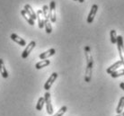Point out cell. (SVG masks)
<instances>
[{
  "label": "cell",
  "mask_w": 124,
  "mask_h": 116,
  "mask_svg": "<svg viewBox=\"0 0 124 116\" xmlns=\"http://www.w3.org/2000/svg\"><path fill=\"white\" fill-rule=\"evenodd\" d=\"M85 58H86V69H85V82H90L91 77H92V70H93V60L92 54L90 51V48L88 46L85 47Z\"/></svg>",
  "instance_id": "obj_1"
},
{
  "label": "cell",
  "mask_w": 124,
  "mask_h": 116,
  "mask_svg": "<svg viewBox=\"0 0 124 116\" xmlns=\"http://www.w3.org/2000/svg\"><path fill=\"white\" fill-rule=\"evenodd\" d=\"M117 48H118V51H119V55L121 57V60L123 63L124 66V42H123V39H122V36L119 35L117 36Z\"/></svg>",
  "instance_id": "obj_2"
},
{
  "label": "cell",
  "mask_w": 124,
  "mask_h": 116,
  "mask_svg": "<svg viewBox=\"0 0 124 116\" xmlns=\"http://www.w3.org/2000/svg\"><path fill=\"white\" fill-rule=\"evenodd\" d=\"M44 99H45V104H46V109L48 114L51 115L53 113V106L51 104V98H50V94L49 92H46L44 94Z\"/></svg>",
  "instance_id": "obj_3"
},
{
  "label": "cell",
  "mask_w": 124,
  "mask_h": 116,
  "mask_svg": "<svg viewBox=\"0 0 124 116\" xmlns=\"http://www.w3.org/2000/svg\"><path fill=\"white\" fill-rule=\"evenodd\" d=\"M50 22L52 23H55L57 21L56 4H55V1H51L50 3Z\"/></svg>",
  "instance_id": "obj_4"
},
{
  "label": "cell",
  "mask_w": 124,
  "mask_h": 116,
  "mask_svg": "<svg viewBox=\"0 0 124 116\" xmlns=\"http://www.w3.org/2000/svg\"><path fill=\"white\" fill-rule=\"evenodd\" d=\"M58 73H56V72H54V73H52L51 75H50V77L48 78V80L46 81V83L44 84V89L45 90H49L50 87H51V85H52V84L55 82V80L57 79V77H58Z\"/></svg>",
  "instance_id": "obj_5"
},
{
  "label": "cell",
  "mask_w": 124,
  "mask_h": 116,
  "mask_svg": "<svg viewBox=\"0 0 124 116\" xmlns=\"http://www.w3.org/2000/svg\"><path fill=\"white\" fill-rule=\"evenodd\" d=\"M36 46V42L34 41H31L30 43L27 45V47L25 48V50L23 51L22 53V58L23 59H26L29 56V54L31 53V51L34 49V47Z\"/></svg>",
  "instance_id": "obj_6"
},
{
  "label": "cell",
  "mask_w": 124,
  "mask_h": 116,
  "mask_svg": "<svg viewBox=\"0 0 124 116\" xmlns=\"http://www.w3.org/2000/svg\"><path fill=\"white\" fill-rule=\"evenodd\" d=\"M97 10H98V6L97 5H93L92 6V8H91L90 12L88 14V16H87V23H92L93 21V19H94V16H95L96 13H97Z\"/></svg>",
  "instance_id": "obj_7"
},
{
  "label": "cell",
  "mask_w": 124,
  "mask_h": 116,
  "mask_svg": "<svg viewBox=\"0 0 124 116\" xmlns=\"http://www.w3.org/2000/svg\"><path fill=\"white\" fill-rule=\"evenodd\" d=\"M123 66V63H122V61L121 60H118L117 62H115L113 65H112L111 67H109L108 69H106V72L108 73V74H112V72H114V71H116L117 69L120 68V67Z\"/></svg>",
  "instance_id": "obj_8"
},
{
  "label": "cell",
  "mask_w": 124,
  "mask_h": 116,
  "mask_svg": "<svg viewBox=\"0 0 124 116\" xmlns=\"http://www.w3.org/2000/svg\"><path fill=\"white\" fill-rule=\"evenodd\" d=\"M36 15H37L38 23H39V28L42 29L44 27V21H45V19H44V16H43V14H42V10L39 9L37 11V13H36Z\"/></svg>",
  "instance_id": "obj_9"
},
{
  "label": "cell",
  "mask_w": 124,
  "mask_h": 116,
  "mask_svg": "<svg viewBox=\"0 0 124 116\" xmlns=\"http://www.w3.org/2000/svg\"><path fill=\"white\" fill-rule=\"evenodd\" d=\"M11 39H12L15 42H16V43L19 44V45H21V46H25V45H26V41H25L23 38L19 37L18 35L16 34V33H12V34H11Z\"/></svg>",
  "instance_id": "obj_10"
},
{
  "label": "cell",
  "mask_w": 124,
  "mask_h": 116,
  "mask_svg": "<svg viewBox=\"0 0 124 116\" xmlns=\"http://www.w3.org/2000/svg\"><path fill=\"white\" fill-rule=\"evenodd\" d=\"M55 53H56L55 49H50L49 50H47L45 52H42L41 54H40L39 57H40V60H46L47 58H50V57L53 56Z\"/></svg>",
  "instance_id": "obj_11"
},
{
  "label": "cell",
  "mask_w": 124,
  "mask_h": 116,
  "mask_svg": "<svg viewBox=\"0 0 124 116\" xmlns=\"http://www.w3.org/2000/svg\"><path fill=\"white\" fill-rule=\"evenodd\" d=\"M0 74L2 75L4 78H7L8 77V72L6 70V68L5 67V63L2 59H0Z\"/></svg>",
  "instance_id": "obj_12"
},
{
  "label": "cell",
  "mask_w": 124,
  "mask_h": 116,
  "mask_svg": "<svg viewBox=\"0 0 124 116\" xmlns=\"http://www.w3.org/2000/svg\"><path fill=\"white\" fill-rule=\"evenodd\" d=\"M24 10L26 11V13L28 14L29 15L31 16V19H33V20L37 19V15H36V13L34 12L33 9L31 8V6H30V5H25V6H24Z\"/></svg>",
  "instance_id": "obj_13"
},
{
  "label": "cell",
  "mask_w": 124,
  "mask_h": 116,
  "mask_svg": "<svg viewBox=\"0 0 124 116\" xmlns=\"http://www.w3.org/2000/svg\"><path fill=\"white\" fill-rule=\"evenodd\" d=\"M21 15H22L23 17V18H24L25 20L28 22L29 24L31 25V26H32V25H34V20H33V19H31V17L27 13H26V11H25L24 9H23L22 11H21Z\"/></svg>",
  "instance_id": "obj_14"
},
{
  "label": "cell",
  "mask_w": 124,
  "mask_h": 116,
  "mask_svg": "<svg viewBox=\"0 0 124 116\" xmlns=\"http://www.w3.org/2000/svg\"><path fill=\"white\" fill-rule=\"evenodd\" d=\"M50 64V61L49 60H42L41 61H40V62L36 63L35 68L37 69H42V68H44V67L49 66Z\"/></svg>",
  "instance_id": "obj_15"
},
{
  "label": "cell",
  "mask_w": 124,
  "mask_h": 116,
  "mask_svg": "<svg viewBox=\"0 0 124 116\" xmlns=\"http://www.w3.org/2000/svg\"><path fill=\"white\" fill-rule=\"evenodd\" d=\"M123 108H124V96H121L120 101H119L117 108H116V113H117V114H120V113H122Z\"/></svg>",
  "instance_id": "obj_16"
},
{
  "label": "cell",
  "mask_w": 124,
  "mask_h": 116,
  "mask_svg": "<svg viewBox=\"0 0 124 116\" xmlns=\"http://www.w3.org/2000/svg\"><path fill=\"white\" fill-rule=\"evenodd\" d=\"M42 14L45 20H50V7L46 5L42 6Z\"/></svg>",
  "instance_id": "obj_17"
},
{
  "label": "cell",
  "mask_w": 124,
  "mask_h": 116,
  "mask_svg": "<svg viewBox=\"0 0 124 116\" xmlns=\"http://www.w3.org/2000/svg\"><path fill=\"white\" fill-rule=\"evenodd\" d=\"M44 104H45V99L44 97H40L38 100V103L36 104V110L41 111L42 110V107H43Z\"/></svg>",
  "instance_id": "obj_18"
},
{
  "label": "cell",
  "mask_w": 124,
  "mask_h": 116,
  "mask_svg": "<svg viewBox=\"0 0 124 116\" xmlns=\"http://www.w3.org/2000/svg\"><path fill=\"white\" fill-rule=\"evenodd\" d=\"M44 27H45V31L47 33H51L52 31V26L50 24V20H45L44 21Z\"/></svg>",
  "instance_id": "obj_19"
},
{
  "label": "cell",
  "mask_w": 124,
  "mask_h": 116,
  "mask_svg": "<svg viewBox=\"0 0 124 116\" xmlns=\"http://www.w3.org/2000/svg\"><path fill=\"white\" fill-rule=\"evenodd\" d=\"M110 39H111V42L112 44H115L117 42V33L115 30H112L110 32Z\"/></svg>",
  "instance_id": "obj_20"
},
{
  "label": "cell",
  "mask_w": 124,
  "mask_h": 116,
  "mask_svg": "<svg viewBox=\"0 0 124 116\" xmlns=\"http://www.w3.org/2000/svg\"><path fill=\"white\" fill-rule=\"evenodd\" d=\"M121 76H124V69L116 70V71H114V72H112L111 74V77H113V78H116V77H121Z\"/></svg>",
  "instance_id": "obj_21"
},
{
  "label": "cell",
  "mask_w": 124,
  "mask_h": 116,
  "mask_svg": "<svg viewBox=\"0 0 124 116\" xmlns=\"http://www.w3.org/2000/svg\"><path fill=\"white\" fill-rule=\"evenodd\" d=\"M67 110H68L67 106H62L61 108L57 112V113H55V114L52 115V116H63L64 115V113L67 112Z\"/></svg>",
  "instance_id": "obj_22"
},
{
  "label": "cell",
  "mask_w": 124,
  "mask_h": 116,
  "mask_svg": "<svg viewBox=\"0 0 124 116\" xmlns=\"http://www.w3.org/2000/svg\"><path fill=\"white\" fill-rule=\"evenodd\" d=\"M120 87H121L122 90H124V82H122V83L120 84Z\"/></svg>",
  "instance_id": "obj_23"
},
{
  "label": "cell",
  "mask_w": 124,
  "mask_h": 116,
  "mask_svg": "<svg viewBox=\"0 0 124 116\" xmlns=\"http://www.w3.org/2000/svg\"><path fill=\"white\" fill-rule=\"evenodd\" d=\"M116 116H124V113H120V114H117Z\"/></svg>",
  "instance_id": "obj_24"
},
{
  "label": "cell",
  "mask_w": 124,
  "mask_h": 116,
  "mask_svg": "<svg viewBox=\"0 0 124 116\" xmlns=\"http://www.w3.org/2000/svg\"><path fill=\"white\" fill-rule=\"evenodd\" d=\"M84 1L85 0H78V2H79V3H84Z\"/></svg>",
  "instance_id": "obj_25"
},
{
  "label": "cell",
  "mask_w": 124,
  "mask_h": 116,
  "mask_svg": "<svg viewBox=\"0 0 124 116\" xmlns=\"http://www.w3.org/2000/svg\"><path fill=\"white\" fill-rule=\"evenodd\" d=\"M74 1H78V0H74Z\"/></svg>",
  "instance_id": "obj_26"
}]
</instances>
